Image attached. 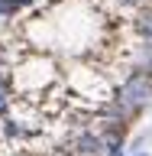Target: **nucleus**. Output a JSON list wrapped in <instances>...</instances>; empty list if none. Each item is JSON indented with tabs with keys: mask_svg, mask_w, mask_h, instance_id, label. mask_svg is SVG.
<instances>
[{
	"mask_svg": "<svg viewBox=\"0 0 152 156\" xmlns=\"http://www.w3.org/2000/svg\"><path fill=\"white\" fill-rule=\"evenodd\" d=\"M149 101H152V78L146 72H133L120 85V91H117V104L123 107V111H130V114L139 111V107H146Z\"/></svg>",
	"mask_w": 152,
	"mask_h": 156,
	"instance_id": "f257e3e1",
	"label": "nucleus"
},
{
	"mask_svg": "<svg viewBox=\"0 0 152 156\" xmlns=\"http://www.w3.org/2000/svg\"><path fill=\"white\" fill-rule=\"evenodd\" d=\"M71 150H75V156H104V140H100V133H94V130H81V133L75 136Z\"/></svg>",
	"mask_w": 152,
	"mask_h": 156,
	"instance_id": "f03ea898",
	"label": "nucleus"
},
{
	"mask_svg": "<svg viewBox=\"0 0 152 156\" xmlns=\"http://www.w3.org/2000/svg\"><path fill=\"white\" fill-rule=\"evenodd\" d=\"M10 111V91H7V68L0 65V117Z\"/></svg>",
	"mask_w": 152,
	"mask_h": 156,
	"instance_id": "7ed1b4c3",
	"label": "nucleus"
},
{
	"mask_svg": "<svg viewBox=\"0 0 152 156\" xmlns=\"http://www.w3.org/2000/svg\"><path fill=\"white\" fill-rule=\"evenodd\" d=\"M19 7V0H0V13H13Z\"/></svg>",
	"mask_w": 152,
	"mask_h": 156,
	"instance_id": "20e7f679",
	"label": "nucleus"
},
{
	"mask_svg": "<svg viewBox=\"0 0 152 156\" xmlns=\"http://www.w3.org/2000/svg\"><path fill=\"white\" fill-rule=\"evenodd\" d=\"M133 156H149V153H133Z\"/></svg>",
	"mask_w": 152,
	"mask_h": 156,
	"instance_id": "39448f33",
	"label": "nucleus"
}]
</instances>
